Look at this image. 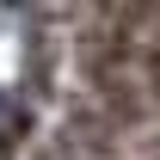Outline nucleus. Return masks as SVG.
<instances>
[{
    "label": "nucleus",
    "mask_w": 160,
    "mask_h": 160,
    "mask_svg": "<svg viewBox=\"0 0 160 160\" xmlns=\"http://www.w3.org/2000/svg\"><path fill=\"white\" fill-rule=\"evenodd\" d=\"M37 129V92L12 80V86H0V160H19L25 136Z\"/></svg>",
    "instance_id": "nucleus-1"
}]
</instances>
